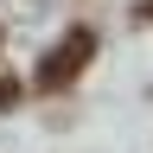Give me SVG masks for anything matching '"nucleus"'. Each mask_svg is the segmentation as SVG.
Masks as SVG:
<instances>
[{
    "label": "nucleus",
    "mask_w": 153,
    "mask_h": 153,
    "mask_svg": "<svg viewBox=\"0 0 153 153\" xmlns=\"http://www.w3.org/2000/svg\"><path fill=\"white\" fill-rule=\"evenodd\" d=\"M19 102V83H13V76H0V108H13Z\"/></svg>",
    "instance_id": "f03ea898"
},
{
    "label": "nucleus",
    "mask_w": 153,
    "mask_h": 153,
    "mask_svg": "<svg viewBox=\"0 0 153 153\" xmlns=\"http://www.w3.org/2000/svg\"><path fill=\"white\" fill-rule=\"evenodd\" d=\"M89 57H96V32H89V26H70V32L45 51V64H38V76H32V83L45 89V96H57V89H70L76 76L89 70Z\"/></svg>",
    "instance_id": "f257e3e1"
}]
</instances>
